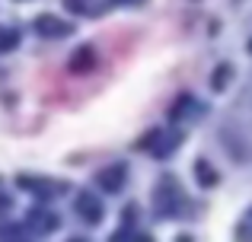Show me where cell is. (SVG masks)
<instances>
[{
  "mask_svg": "<svg viewBox=\"0 0 252 242\" xmlns=\"http://www.w3.org/2000/svg\"><path fill=\"white\" fill-rule=\"evenodd\" d=\"M198 182H201V185H214V182H217L214 169H211V166H204V160L198 162Z\"/></svg>",
  "mask_w": 252,
  "mask_h": 242,
  "instance_id": "5b68a950",
  "label": "cell"
},
{
  "mask_svg": "<svg viewBox=\"0 0 252 242\" xmlns=\"http://www.w3.org/2000/svg\"><path fill=\"white\" fill-rule=\"evenodd\" d=\"M16 42H19V32H13V29L3 32V35H0V51H10Z\"/></svg>",
  "mask_w": 252,
  "mask_h": 242,
  "instance_id": "8992f818",
  "label": "cell"
},
{
  "mask_svg": "<svg viewBox=\"0 0 252 242\" xmlns=\"http://www.w3.org/2000/svg\"><path fill=\"white\" fill-rule=\"evenodd\" d=\"M35 29L42 32V35H55V38H64V35H70L74 32V26L70 23H61V19H55V16H38L35 19Z\"/></svg>",
  "mask_w": 252,
  "mask_h": 242,
  "instance_id": "7a4b0ae2",
  "label": "cell"
},
{
  "mask_svg": "<svg viewBox=\"0 0 252 242\" xmlns=\"http://www.w3.org/2000/svg\"><path fill=\"white\" fill-rule=\"evenodd\" d=\"M230 74H233V67H230V64H220V67H217V74H214V80H211V86H214V89H223V86H227V80H230Z\"/></svg>",
  "mask_w": 252,
  "mask_h": 242,
  "instance_id": "277c9868",
  "label": "cell"
},
{
  "mask_svg": "<svg viewBox=\"0 0 252 242\" xmlns=\"http://www.w3.org/2000/svg\"><path fill=\"white\" fill-rule=\"evenodd\" d=\"M99 185H102L105 191H118V188L125 185V166H122V162L102 169V172H99Z\"/></svg>",
  "mask_w": 252,
  "mask_h": 242,
  "instance_id": "3957f363",
  "label": "cell"
},
{
  "mask_svg": "<svg viewBox=\"0 0 252 242\" xmlns=\"http://www.w3.org/2000/svg\"><path fill=\"white\" fill-rule=\"evenodd\" d=\"M249 51H252V38H249Z\"/></svg>",
  "mask_w": 252,
  "mask_h": 242,
  "instance_id": "ba28073f",
  "label": "cell"
},
{
  "mask_svg": "<svg viewBox=\"0 0 252 242\" xmlns=\"http://www.w3.org/2000/svg\"><path fill=\"white\" fill-rule=\"evenodd\" d=\"M90 64H93V51H83V57L80 54L74 57V70H86Z\"/></svg>",
  "mask_w": 252,
  "mask_h": 242,
  "instance_id": "52a82bcc",
  "label": "cell"
},
{
  "mask_svg": "<svg viewBox=\"0 0 252 242\" xmlns=\"http://www.w3.org/2000/svg\"><path fill=\"white\" fill-rule=\"evenodd\" d=\"M77 214H80L86 223H99L105 211H102V201H96L93 194H80L77 198Z\"/></svg>",
  "mask_w": 252,
  "mask_h": 242,
  "instance_id": "6da1fadb",
  "label": "cell"
}]
</instances>
